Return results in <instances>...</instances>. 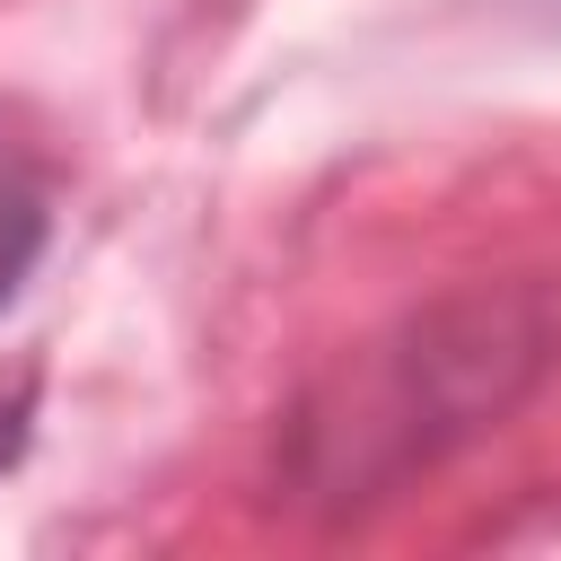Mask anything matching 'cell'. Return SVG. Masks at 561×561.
Listing matches in <instances>:
<instances>
[{"label": "cell", "instance_id": "obj_2", "mask_svg": "<svg viewBox=\"0 0 561 561\" xmlns=\"http://www.w3.org/2000/svg\"><path fill=\"white\" fill-rule=\"evenodd\" d=\"M35 254H44V193H35V175L18 158H0V307L35 272Z\"/></svg>", "mask_w": 561, "mask_h": 561}, {"label": "cell", "instance_id": "obj_3", "mask_svg": "<svg viewBox=\"0 0 561 561\" xmlns=\"http://www.w3.org/2000/svg\"><path fill=\"white\" fill-rule=\"evenodd\" d=\"M26 421H35V394L26 386H0V473L26 456Z\"/></svg>", "mask_w": 561, "mask_h": 561}, {"label": "cell", "instance_id": "obj_1", "mask_svg": "<svg viewBox=\"0 0 561 561\" xmlns=\"http://www.w3.org/2000/svg\"><path fill=\"white\" fill-rule=\"evenodd\" d=\"M552 351H561L552 289H500V298H456V307L421 316L386 351V368L359 386V403L342 421H316V438H333V482L403 473V465L473 438L552 368Z\"/></svg>", "mask_w": 561, "mask_h": 561}]
</instances>
